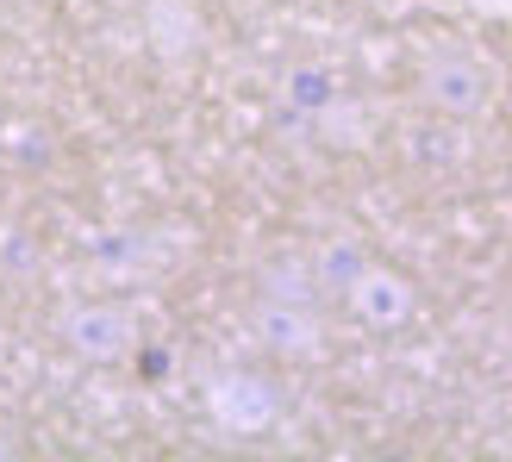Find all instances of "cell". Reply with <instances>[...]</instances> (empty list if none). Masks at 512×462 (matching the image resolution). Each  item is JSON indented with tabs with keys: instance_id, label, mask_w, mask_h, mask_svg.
I'll return each mask as SVG.
<instances>
[{
	"instance_id": "5",
	"label": "cell",
	"mask_w": 512,
	"mask_h": 462,
	"mask_svg": "<svg viewBox=\"0 0 512 462\" xmlns=\"http://www.w3.org/2000/svg\"><path fill=\"white\" fill-rule=\"evenodd\" d=\"M144 32H150V44H157L163 57H188L194 38H200V19H194L188 0H150Z\"/></svg>"
},
{
	"instance_id": "1",
	"label": "cell",
	"mask_w": 512,
	"mask_h": 462,
	"mask_svg": "<svg viewBox=\"0 0 512 462\" xmlns=\"http://www.w3.org/2000/svg\"><path fill=\"white\" fill-rule=\"evenodd\" d=\"M425 94L450 113H481L494 100V69L481 57H469V50H450V57H438L425 69Z\"/></svg>"
},
{
	"instance_id": "4",
	"label": "cell",
	"mask_w": 512,
	"mask_h": 462,
	"mask_svg": "<svg viewBox=\"0 0 512 462\" xmlns=\"http://www.w3.org/2000/svg\"><path fill=\"white\" fill-rule=\"evenodd\" d=\"M350 300H356V313L375 319V325H394V319H406V306H413L406 281L388 275V269H363V275L350 281Z\"/></svg>"
},
{
	"instance_id": "2",
	"label": "cell",
	"mask_w": 512,
	"mask_h": 462,
	"mask_svg": "<svg viewBox=\"0 0 512 462\" xmlns=\"http://www.w3.org/2000/svg\"><path fill=\"white\" fill-rule=\"evenodd\" d=\"M63 331H69V344L82 356H94V363H113V356L132 350V319L113 313V306H82V313L63 319Z\"/></svg>"
},
{
	"instance_id": "3",
	"label": "cell",
	"mask_w": 512,
	"mask_h": 462,
	"mask_svg": "<svg viewBox=\"0 0 512 462\" xmlns=\"http://www.w3.org/2000/svg\"><path fill=\"white\" fill-rule=\"evenodd\" d=\"M213 406H219V419L232 425V431H256V425H269L275 394H269L256 375H225L219 394H213Z\"/></svg>"
}]
</instances>
